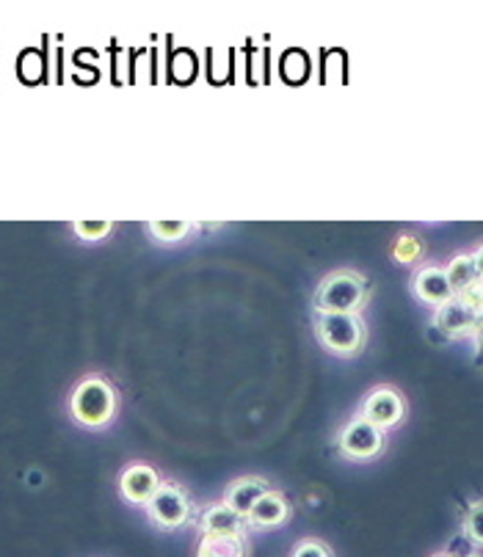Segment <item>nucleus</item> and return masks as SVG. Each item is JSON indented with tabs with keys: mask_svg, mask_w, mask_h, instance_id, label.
<instances>
[{
	"mask_svg": "<svg viewBox=\"0 0 483 557\" xmlns=\"http://www.w3.org/2000/svg\"><path fill=\"white\" fill-rule=\"evenodd\" d=\"M370 296L368 278L357 271H334L315 293L318 314H357Z\"/></svg>",
	"mask_w": 483,
	"mask_h": 557,
	"instance_id": "f257e3e1",
	"label": "nucleus"
},
{
	"mask_svg": "<svg viewBox=\"0 0 483 557\" xmlns=\"http://www.w3.org/2000/svg\"><path fill=\"white\" fill-rule=\"evenodd\" d=\"M72 417L86 428H102L116 414V392L106 379H86L75 386L70 400Z\"/></svg>",
	"mask_w": 483,
	"mask_h": 557,
	"instance_id": "f03ea898",
	"label": "nucleus"
},
{
	"mask_svg": "<svg viewBox=\"0 0 483 557\" xmlns=\"http://www.w3.org/2000/svg\"><path fill=\"white\" fill-rule=\"evenodd\" d=\"M315 334L318 343L334 356H357L368 339L359 314H318Z\"/></svg>",
	"mask_w": 483,
	"mask_h": 557,
	"instance_id": "7ed1b4c3",
	"label": "nucleus"
},
{
	"mask_svg": "<svg viewBox=\"0 0 483 557\" xmlns=\"http://www.w3.org/2000/svg\"><path fill=\"white\" fill-rule=\"evenodd\" d=\"M150 519L161 530H179L191 519V499L185 497V492L174 483H161L156 497L147 503Z\"/></svg>",
	"mask_w": 483,
	"mask_h": 557,
	"instance_id": "20e7f679",
	"label": "nucleus"
},
{
	"mask_svg": "<svg viewBox=\"0 0 483 557\" xmlns=\"http://www.w3.org/2000/svg\"><path fill=\"white\" fill-rule=\"evenodd\" d=\"M384 447V433L376 425H370L362 417H354L340 431V450L346 458L354 461H368L376 458Z\"/></svg>",
	"mask_w": 483,
	"mask_h": 557,
	"instance_id": "39448f33",
	"label": "nucleus"
},
{
	"mask_svg": "<svg viewBox=\"0 0 483 557\" xmlns=\"http://www.w3.org/2000/svg\"><path fill=\"white\" fill-rule=\"evenodd\" d=\"M404 414V397L393 386H379V389H373L362 406V420H368L370 425H376L379 431H389V428L400 425Z\"/></svg>",
	"mask_w": 483,
	"mask_h": 557,
	"instance_id": "423d86ee",
	"label": "nucleus"
},
{
	"mask_svg": "<svg viewBox=\"0 0 483 557\" xmlns=\"http://www.w3.org/2000/svg\"><path fill=\"white\" fill-rule=\"evenodd\" d=\"M158 488H161V478H158L156 469L147 467V463H133V467H127L120 478L122 497L133 505H147L156 497Z\"/></svg>",
	"mask_w": 483,
	"mask_h": 557,
	"instance_id": "0eeeda50",
	"label": "nucleus"
},
{
	"mask_svg": "<svg viewBox=\"0 0 483 557\" xmlns=\"http://www.w3.org/2000/svg\"><path fill=\"white\" fill-rule=\"evenodd\" d=\"M412 290L420 301L429 304V307H436V309L454 298V287H450L448 276H445V268H436V265L420 268V271L414 273Z\"/></svg>",
	"mask_w": 483,
	"mask_h": 557,
	"instance_id": "6e6552de",
	"label": "nucleus"
},
{
	"mask_svg": "<svg viewBox=\"0 0 483 557\" xmlns=\"http://www.w3.org/2000/svg\"><path fill=\"white\" fill-rule=\"evenodd\" d=\"M434 323L442 334L459 339V337H470V334H475L481 318H478L475 312H470V309L454 296L448 304H442V307L436 309Z\"/></svg>",
	"mask_w": 483,
	"mask_h": 557,
	"instance_id": "1a4fd4ad",
	"label": "nucleus"
},
{
	"mask_svg": "<svg viewBox=\"0 0 483 557\" xmlns=\"http://www.w3.org/2000/svg\"><path fill=\"white\" fill-rule=\"evenodd\" d=\"M287 519H290V503H287L285 494L280 492H265L263 497L257 499L255 508L246 513V524L255 530L280 528Z\"/></svg>",
	"mask_w": 483,
	"mask_h": 557,
	"instance_id": "9d476101",
	"label": "nucleus"
},
{
	"mask_svg": "<svg viewBox=\"0 0 483 557\" xmlns=\"http://www.w3.org/2000/svg\"><path fill=\"white\" fill-rule=\"evenodd\" d=\"M199 530H202V535H221V539L224 535H244L246 519L224 503L210 505L202 519H199Z\"/></svg>",
	"mask_w": 483,
	"mask_h": 557,
	"instance_id": "9b49d317",
	"label": "nucleus"
},
{
	"mask_svg": "<svg viewBox=\"0 0 483 557\" xmlns=\"http://www.w3.org/2000/svg\"><path fill=\"white\" fill-rule=\"evenodd\" d=\"M265 492H271V486L263 481V478H240V481H235L233 486L227 488L224 505H227V508H233L235 513L244 516L246 519V513L255 508V503L263 497Z\"/></svg>",
	"mask_w": 483,
	"mask_h": 557,
	"instance_id": "f8f14e48",
	"label": "nucleus"
},
{
	"mask_svg": "<svg viewBox=\"0 0 483 557\" xmlns=\"http://www.w3.org/2000/svg\"><path fill=\"white\" fill-rule=\"evenodd\" d=\"M197 557H246L244 535H202Z\"/></svg>",
	"mask_w": 483,
	"mask_h": 557,
	"instance_id": "ddd939ff",
	"label": "nucleus"
},
{
	"mask_svg": "<svg viewBox=\"0 0 483 557\" xmlns=\"http://www.w3.org/2000/svg\"><path fill=\"white\" fill-rule=\"evenodd\" d=\"M445 276H448L450 287H454V296H459L461 290H467L470 285L481 282L475 271V262H472L470 255H459L450 260V265L445 268Z\"/></svg>",
	"mask_w": 483,
	"mask_h": 557,
	"instance_id": "4468645a",
	"label": "nucleus"
},
{
	"mask_svg": "<svg viewBox=\"0 0 483 557\" xmlns=\"http://www.w3.org/2000/svg\"><path fill=\"white\" fill-rule=\"evenodd\" d=\"M147 230L152 232L156 240H163V244H177V240H183V237L194 230V224L191 221H150Z\"/></svg>",
	"mask_w": 483,
	"mask_h": 557,
	"instance_id": "2eb2a0df",
	"label": "nucleus"
},
{
	"mask_svg": "<svg viewBox=\"0 0 483 557\" xmlns=\"http://www.w3.org/2000/svg\"><path fill=\"white\" fill-rule=\"evenodd\" d=\"M393 257L398 262H404V265H412V262H418L423 257V244L412 235H400L393 246Z\"/></svg>",
	"mask_w": 483,
	"mask_h": 557,
	"instance_id": "dca6fc26",
	"label": "nucleus"
},
{
	"mask_svg": "<svg viewBox=\"0 0 483 557\" xmlns=\"http://www.w3.org/2000/svg\"><path fill=\"white\" fill-rule=\"evenodd\" d=\"M111 221H75L72 224V230H75V235L84 237V240H102V237L111 232Z\"/></svg>",
	"mask_w": 483,
	"mask_h": 557,
	"instance_id": "f3484780",
	"label": "nucleus"
},
{
	"mask_svg": "<svg viewBox=\"0 0 483 557\" xmlns=\"http://www.w3.org/2000/svg\"><path fill=\"white\" fill-rule=\"evenodd\" d=\"M465 530L475 544L483 546V503H475L465 519Z\"/></svg>",
	"mask_w": 483,
	"mask_h": 557,
	"instance_id": "a211bd4d",
	"label": "nucleus"
},
{
	"mask_svg": "<svg viewBox=\"0 0 483 557\" xmlns=\"http://www.w3.org/2000/svg\"><path fill=\"white\" fill-rule=\"evenodd\" d=\"M461 304H465L470 312H475L478 318H483V282H475V285H470L467 290H461L459 296Z\"/></svg>",
	"mask_w": 483,
	"mask_h": 557,
	"instance_id": "6ab92c4d",
	"label": "nucleus"
},
{
	"mask_svg": "<svg viewBox=\"0 0 483 557\" xmlns=\"http://www.w3.org/2000/svg\"><path fill=\"white\" fill-rule=\"evenodd\" d=\"M290 557H334L332 549H329L323 541L318 539H305L296 544V549H293Z\"/></svg>",
	"mask_w": 483,
	"mask_h": 557,
	"instance_id": "aec40b11",
	"label": "nucleus"
},
{
	"mask_svg": "<svg viewBox=\"0 0 483 557\" xmlns=\"http://www.w3.org/2000/svg\"><path fill=\"white\" fill-rule=\"evenodd\" d=\"M472 262H475V271H478V278L483 282V246H478L475 251H472Z\"/></svg>",
	"mask_w": 483,
	"mask_h": 557,
	"instance_id": "412c9836",
	"label": "nucleus"
},
{
	"mask_svg": "<svg viewBox=\"0 0 483 557\" xmlns=\"http://www.w3.org/2000/svg\"><path fill=\"white\" fill-rule=\"evenodd\" d=\"M472 337H475L478 350H481V354H483V318H481V323H478V329H475V334H472Z\"/></svg>",
	"mask_w": 483,
	"mask_h": 557,
	"instance_id": "4be33fe9",
	"label": "nucleus"
},
{
	"mask_svg": "<svg viewBox=\"0 0 483 557\" xmlns=\"http://www.w3.org/2000/svg\"><path fill=\"white\" fill-rule=\"evenodd\" d=\"M436 557H454V555H436Z\"/></svg>",
	"mask_w": 483,
	"mask_h": 557,
	"instance_id": "5701e85b",
	"label": "nucleus"
},
{
	"mask_svg": "<svg viewBox=\"0 0 483 557\" xmlns=\"http://www.w3.org/2000/svg\"><path fill=\"white\" fill-rule=\"evenodd\" d=\"M467 557H481V555H467Z\"/></svg>",
	"mask_w": 483,
	"mask_h": 557,
	"instance_id": "b1692460",
	"label": "nucleus"
}]
</instances>
